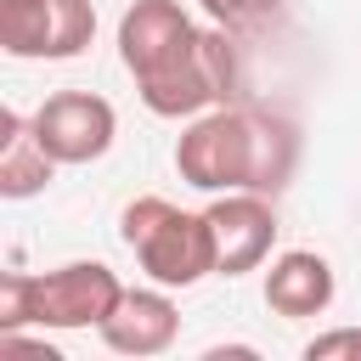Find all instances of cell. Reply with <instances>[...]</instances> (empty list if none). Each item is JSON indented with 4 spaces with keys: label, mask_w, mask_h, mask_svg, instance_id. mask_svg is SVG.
<instances>
[{
    "label": "cell",
    "mask_w": 361,
    "mask_h": 361,
    "mask_svg": "<svg viewBox=\"0 0 361 361\" xmlns=\"http://www.w3.org/2000/svg\"><path fill=\"white\" fill-rule=\"evenodd\" d=\"M299 141L282 118L254 113V107H209L197 118H186L180 141H175V169L186 186L197 192H276L293 175Z\"/></svg>",
    "instance_id": "1"
},
{
    "label": "cell",
    "mask_w": 361,
    "mask_h": 361,
    "mask_svg": "<svg viewBox=\"0 0 361 361\" xmlns=\"http://www.w3.org/2000/svg\"><path fill=\"white\" fill-rule=\"evenodd\" d=\"M118 243L141 259V271H147L158 288H197L203 276L220 271L209 214L175 209V203L158 197V192L124 203V214H118Z\"/></svg>",
    "instance_id": "2"
},
{
    "label": "cell",
    "mask_w": 361,
    "mask_h": 361,
    "mask_svg": "<svg viewBox=\"0 0 361 361\" xmlns=\"http://www.w3.org/2000/svg\"><path fill=\"white\" fill-rule=\"evenodd\" d=\"M231 90H237V51H231L226 28H192L164 68L135 79V96L158 118H197V113L220 107Z\"/></svg>",
    "instance_id": "3"
},
{
    "label": "cell",
    "mask_w": 361,
    "mask_h": 361,
    "mask_svg": "<svg viewBox=\"0 0 361 361\" xmlns=\"http://www.w3.org/2000/svg\"><path fill=\"white\" fill-rule=\"evenodd\" d=\"M90 39V0H0V51L17 62H73Z\"/></svg>",
    "instance_id": "4"
},
{
    "label": "cell",
    "mask_w": 361,
    "mask_h": 361,
    "mask_svg": "<svg viewBox=\"0 0 361 361\" xmlns=\"http://www.w3.org/2000/svg\"><path fill=\"white\" fill-rule=\"evenodd\" d=\"M124 299V282L102 265V259H68L56 271L34 276V327H102Z\"/></svg>",
    "instance_id": "5"
},
{
    "label": "cell",
    "mask_w": 361,
    "mask_h": 361,
    "mask_svg": "<svg viewBox=\"0 0 361 361\" xmlns=\"http://www.w3.org/2000/svg\"><path fill=\"white\" fill-rule=\"evenodd\" d=\"M34 135L45 141V152L56 164H96L118 135V113L96 90H56V96L39 102Z\"/></svg>",
    "instance_id": "6"
},
{
    "label": "cell",
    "mask_w": 361,
    "mask_h": 361,
    "mask_svg": "<svg viewBox=\"0 0 361 361\" xmlns=\"http://www.w3.org/2000/svg\"><path fill=\"white\" fill-rule=\"evenodd\" d=\"M209 226H214V254H220V271L214 276H243V271H259L276 248V209H271V192H220L209 209Z\"/></svg>",
    "instance_id": "7"
},
{
    "label": "cell",
    "mask_w": 361,
    "mask_h": 361,
    "mask_svg": "<svg viewBox=\"0 0 361 361\" xmlns=\"http://www.w3.org/2000/svg\"><path fill=\"white\" fill-rule=\"evenodd\" d=\"M192 28L197 23L186 17L180 0H130V11L118 17V62L130 68V79H147L180 51Z\"/></svg>",
    "instance_id": "8"
},
{
    "label": "cell",
    "mask_w": 361,
    "mask_h": 361,
    "mask_svg": "<svg viewBox=\"0 0 361 361\" xmlns=\"http://www.w3.org/2000/svg\"><path fill=\"white\" fill-rule=\"evenodd\" d=\"M113 355H164L180 333V310L164 288H124L118 310L96 327Z\"/></svg>",
    "instance_id": "9"
},
{
    "label": "cell",
    "mask_w": 361,
    "mask_h": 361,
    "mask_svg": "<svg viewBox=\"0 0 361 361\" xmlns=\"http://www.w3.org/2000/svg\"><path fill=\"white\" fill-rule=\"evenodd\" d=\"M265 305L288 322L299 316H322L333 305V265L316 254V248H288L271 259L265 271Z\"/></svg>",
    "instance_id": "10"
},
{
    "label": "cell",
    "mask_w": 361,
    "mask_h": 361,
    "mask_svg": "<svg viewBox=\"0 0 361 361\" xmlns=\"http://www.w3.org/2000/svg\"><path fill=\"white\" fill-rule=\"evenodd\" d=\"M62 164L45 152V141L34 135V118H23L17 107L0 113V197L23 203V197H39L51 186Z\"/></svg>",
    "instance_id": "11"
},
{
    "label": "cell",
    "mask_w": 361,
    "mask_h": 361,
    "mask_svg": "<svg viewBox=\"0 0 361 361\" xmlns=\"http://www.w3.org/2000/svg\"><path fill=\"white\" fill-rule=\"evenodd\" d=\"M34 327V271H6L0 276V333Z\"/></svg>",
    "instance_id": "12"
},
{
    "label": "cell",
    "mask_w": 361,
    "mask_h": 361,
    "mask_svg": "<svg viewBox=\"0 0 361 361\" xmlns=\"http://www.w3.org/2000/svg\"><path fill=\"white\" fill-rule=\"evenodd\" d=\"M220 28H248V23H265L282 0H197Z\"/></svg>",
    "instance_id": "13"
},
{
    "label": "cell",
    "mask_w": 361,
    "mask_h": 361,
    "mask_svg": "<svg viewBox=\"0 0 361 361\" xmlns=\"http://www.w3.org/2000/svg\"><path fill=\"white\" fill-rule=\"evenodd\" d=\"M333 355H355L361 361V327H333V333H316L305 344V361H333Z\"/></svg>",
    "instance_id": "14"
}]
</instances>
